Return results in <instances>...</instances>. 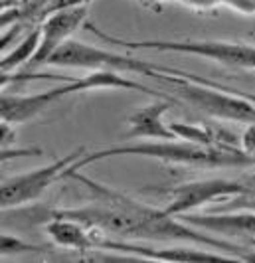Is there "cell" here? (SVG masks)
Returning a JSON list of instances; mask_svg holds the SVG:
<instances>
[{
	"label": "cell",
	"mask_w": 255,
	"mask_h": 263,
	"mask_svg": "<svg viewBox=\"0 0 255 263\" xmlns=\"http://www.w3.org/2000/svg\"><path fill=\"white\" fill-rule=\"evenodd\" d=\"M69 178L77 180L93 192L95 200L80 208H62L52 214L80 220L85 226L111 237L121 239H148V241H188L210 250L224 251L238 257L240 261H255V253H247L243 246H238L226 237L204 234V230L170 216L164 208H154L134 198L117 192L109 186L97 182L80 172H71Z\"/></svg>",
	"instance_id": "1"
},
{
	"label": "cell",
	"mask_w": 255,
	"mask_h": 263,
	"mask_svg": "<svg viewBox=\"0 0 255 263\" xmlns=\"http://www.w3.org/2000/svg\"><path fill=\"white\" fill-rule=\"evenodd\" d=\"M113 157H147L162 162H172V164H184V166H196V168H243V166H253L255 158L249 157L242 146H206L198 143H188L182 139H170V141H139V143H125L85 153L77 158L69 168L66 178L71 172H77L89 164L101 162Z\"/></svg>",
	"instance_id": "2"
},
{
	"label": "cell",
	"mask_w": 255,
	"mask_h": 263,
	"mask_svg": "<svg viewBox=\"0 0 255 263\" xmlns=\"http://www.w3.org/2000/svg\"><path fill=\"white\" fill-rule=\"evenodd\" d=\"M150 79H154L161 87L172 93L176 99L200 109L210 117L245 123V125L255 123V105L251 101L210 79H204L182 69H178V73H166L162 69L161 71L154 69Z\"/></svg>",
	"instance_id": "3"
},
{
	"label": "cell",
	"mask_w": 255,
	"mask_h": 263,
	"mask_svg": "<svg viewBox=\"0 0 255 263\" xmlns=\"http://www.w3.org/2000/svg\"><path fill=\"white\" fill-rule=\"evenodd\" d=\"M83 28L99 40L127 48V50L190 53V55H198V58L218 62L222 66L255 71V46L247 44V42H226V40H127L107 34L105 30L95 26L91 20H87Z\"/></svg>",
	"instance_id": "4"
},
{
	"label": "cell",
	"mask_w": 255,
	"mask_h": 263,
	"mask_svg": "<svg viewBox=\"0 0 255 263\" xmlns=\"http://www.w3.org/2000/svg\"><path fill=\"white\" fill-rule=\"evenodd\" d=\"M46 66L54 67H71V69H113L121 73H143L150 78L159 64L145 62L133 55L115 53L99 46H91L77 40H67L66 44L48 60Z\"/></svg>",
	"instance_id": "5"
},
{
	"label": "cell",
	"mask_w": 255,
	"mask_h": 263,
	"mask_svg": "<svg viewBox=\"0 0 255 263\" xmlns=\"http://www.w3.org/2000/svg\"><path fill=\"white\" fill-rule=\"evenodd\" d=\"M83 155H85V148L80 146V148L67 153L66 157L55 158L54 162H50L46 166L2 178V186H0V206H2V210L22 208L26 204L36 202L57 178H66L67 168Z\"/></svg>",
	"instance_id": "6"
},
{
	"label": "cell",
	"mask_w": 255,
	"mask_h": 263,
	"mask_svg": "<svg viewBox=\"0 0 255 263\" xmlns=\"http://www.w3.org/2000/svg\"><path fill=\"white\" fill-rule=\"evenodd\" d=\"M247 190V184L229 178H204V180H190L176 184L168 190V202L162 206L170 216H184L190 212L215 202V200H229Z\"/></svg>",
	"instance_id": "7"
},
{
	"label": "cell",
	"mask_w": 255,
	"mask_h": 263,
	"mask_svg": "<svg viewBox=\"0 0 255 263\" xmlns=\"http://www.w3.org/2000/svg\"><path fill=\"white\" fill-rule=\"evenodd\" d=\"M97 250L105 251H119L127 255H134L139 259H150V261H240L238 257L228 253H215L210 248H196V246H145L136 243L134 239H121V237H111L105 234H99L97 237Z\"/></svg>",
	"instance_id": "8"
},
{
	"label": "cell",
	"mask_w": 255,
	"mask_h": 263,
	"mask_svg": "<svg viewBox=\"0 0 255 263\" xmlns=\"http://www.w3.org/2000/svg\"><path fill=\"white\" fill-rule=\"evenodd\" d=\"M87 22V4H73L66 6L55 14H50L44 24H42V40L40 48L34 55V60L30 62V67H38L48 64V60L54 55L67 40L85 26Z\"/></svg>",
	"instance_id": "9"
},
{
	"label": "cell",
	"mask_w": 255,
	"mask_h": 263,
	"mask_svg": "<svg viewBox=\"0 0 255 263\" xmlns=\"http://www.w3.org/2000/svg\"><path fill=\"white\" fill-rule=\"evenodd\" d=\"M71 81V79H69ZM69 81L64 85L48 89L42 93H30V95H14V93H2L0 99V117L6 123L12 125H22L32 119L40 117L52 105L62 101L64 97L71 95L69 93Z\"/></svg>",
	"instance_id": "10"
},
{
	"label": "cell",
	"mask_w": 255,
	"mask_h": 263,
	"mask_svg": "<svg viewBox=\"0 0 255 263\" xmlns=\"http://www.w3.org/2000/svg\"><path fill=\"white\" fill-rule=\"evenodd\" d=\"M182 222L200 228L204 232H210L220 237H255V210H224L214 214H196L190 212L180 216Z\"/></svg>",
	"instance_id": "11"
},
{
	"label": "cell",
	"mask_w": 255,
	"mask_h": 263,
	"mask_svg": "<svg viewBox=\"0 0 255 263\" xmlns=\"http://www.w3.org/2000/svg\"><path fill=\"white\" fill-rule=\"evenodd\" d=\"M176 103V99H166V97H156L152 103L143 105L129 113L127 123H129V139H162L170 141L178 139L172 129L164 123V115L170 111V107Z\"/></svg>",
	"instance_id": "12"
},
{
	"label": "cell",
	"mask_w": 255,
	"mask_h": 263,
	"mask_svg": "<svg viewBox=\"0 0 255 263\" xmlns=\"http://www.w3.org/2000/svg\"><path fill=\"white\" fill-rule=\"evenodd\" d=\"M44 230L50 236L54 246L73 251L97 250V237L101 234V232L85 226L80 220L60 216V214H52Z\"/></svg>",
	"instance_id": "13"
},
{
	"label": "cell",
	"mask_w": 255,
	"mask_h": 263,
	"mask_svg": "<svg viewBox=\"0 0 255 263\" xmlns=\"http://www.w3.org/2000/svg\"><path fill=\"white\" fill-rule=\"evenodd\" d=\"M40 40H42V28L30 30L14 50H10L8 53L2 55L0 71L2 73H12L14 69H18V67L30 66V62L34 60V55H36L38 48H40Z\"/></svg>",
	"instance_id": "14"
},
{
	"label": "cell",
	"mask_w": 255,
	"mask_h": 263,
	"mask_svg": "<svg viewBox=\"0 0 255 263\" xmlns=\"http://www.w3.org/2000/svg\"><path fill=\"white\" fill-rule=\"evenodd\" d=\"M139 2H143L145 6H150V8H161L162 4H180L196 12H210L222 6L220 0H139Z\"/></svg>",
	"instance_id": "15"
},
{
	"label": "cell",
	"mask_w": 255,
	"mask_h": 263,
	"mask_svg": "<svg viewBox=\"0 0 255 263\" xmlns=\"http://www.w3.org/2000/svg\"><path fill=\"white\" fill-rule=\"evenodd\" d=\"M42 246L28 243L26 239L12 234H2L0 237V251L2 255H14V253H30V251H40Z\"/></svg>",
	"instance_id": "16"
},
{
	"label": "cell",
	"mask_w": 255,
	"mask_h": 263,
	"mask_svg": "<svg viewBox=\"0 0 255 263\" xmlns=\"http://www.w3.org/2000/svg\"><path fill=\"white\" fill-rule=\"evenodd\" d=\"M226 210H255V186H247V190L229 198Z\"/></svg>",
	"instance_id": "17"
},
{
	"label": "cell",
	"mask_w": 255,
	"mask_h": 263,
	"mask_svg": "<svg viewBox=\"0 0 255 263\" xmlns=\"http://www.w3.org/2000/svg\"><path fill=\"white\" fill-rule=\"evenodd\" d=\"M224 8L243 16H255V0H220Z\"/></svg>",
	"instance_id": "18"
},
{
	"label": "cell",
	"mask_w": 255,
	"mask_h": 263,
	"mask_svg": "<svg viewBox=\"0 0 255 263\" xmlns=\"http://www.w3.org/2000/svg\"><path fill=\"white\" fill-rule=\"evenodd\" d=\"M242 148L249 155V157L255 158V123L247 125L245 131L242 133Z\"/></svg>",
	"instance_id": "19"
},
{
	"label": "cell",
	"mask_w": 255,
	"mask_h": 263,
	"mask_svg": "<svg viewBox=\"0 0 255 263\" xmlns=\"http://www.w3.org/2000/svg\"><path fill=\"white\" fill-rule=\"evenodd\" d=\"M16 151H2V160H8L10 157H14ZM42 151L40 148H22L20 151V157H40Z\"/></svg>",
	"instance_id": "20"
},
{
	"label": "cell",
	"mask_w": 255,
	"mask_h": 263,
	"mask_svg": "<svg viewBox=\"0 0 255 263\" xmlns=\"http://www.w3.org/2000/svg\"><path fill=\"white\" fill-rule=\"evenodd\" d=\"M229 91H233V93H238V95H242V97H245L247 101H251L255 105V93L253 91H243V89H231L229 87Z\"/></svg>",
	"instance_id": "21"
},
{
	"label": "cell",
	"mask_w": 255,
	"mask_h": 263,
	"mask_svg": "<svg viewBox=\"0 0 255 263\" xmlns=\"http://www.w3.org/2000/svg\"><path fill=\"white\" fill-rule=\"evenodd\" d=\"M18 4H20V0H2V10L14 8V6H18Z\"/></svg>",
	"instance_id": "22"
},
{
	"label": "cell",
	"mask_w": 255,
	"mask_h": 263,
	"mask_svg": "<svg viewBox=\"0 0 255 263\" xmlns=\"http://www.w3.org/2000/svg\"><path fill=\"white\" fill-rule=\"evenodd\" d=\"M249 246H251V248H255V237H253V239H249Z\"/></svg>",
	"instance_id": "23"
}]
</instances>
